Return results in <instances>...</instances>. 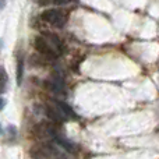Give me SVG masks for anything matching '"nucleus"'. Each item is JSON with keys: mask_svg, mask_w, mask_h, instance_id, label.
<instances>
[{"mask_svg": "<svg viewBox=\"0 0 159 159\" xmlns=\"http://www.w3.org/2000/svg\"><path fill=\"white\" fill-rule=\"evenodd\" d=\"M3 106H4V101H3V99L0 98V110L3 109Z\"/></svg>", "mask_w": 159, "mask_h": 159, "instance_id": "7", "label": "nucleus"}, {"mask_svg": "<svg viewBox=\"0 0 159 159\" xmlns=\"http://www.w3.org/2000/svg\"><path fill=\"white\" fill-rule=\"evenodd\" d=\"M8 75L6 73V70H0V93H4L6 87H7Z\"/></svg>", "mask_w": 159, "mask_h": 159, "instance_id": "4", "label": "nucleus"}, {"mask_svg": "<svg viewBox=\"0 0 159 159\" xmlns=\"http://www.w3.org/2000/svg\"><path fill=\"white\" fill-rule=\"evenodd\" d=\"M18 66H17V81L18 84H21V80H22V67H24V60L22 57H18Z\"/></svg>", "mask_w": 159, "mask_h": 159, "instance_id": "5", "label": "nucleus"}, {"mask_svg": "<svg viewBox=\"0 0 159 159\" xmlns=\"http://www.w3.org/2000/svg\"><path fill=\"white\" fill-rule=\"evenodd\" d=\"M4 4H6V0H0V8L4 7Z\"/></svg>", "mask_w": 159, "mask_h": 159, "instance_id": "8", "label": "nucleus"}, {"mask_svg": "<svg viewBox=\"0 0 159 159\" xmlns=\"http://www.w3.org/2000/svg\"><path fill=\"white\" fill-rule=\"evenodd\" d=\"M34 46H35V49L38 50L41 55L46 56V57H49V59H56L59 56V53L55 50V48H53L43 36H36V38L34 39Z\"/></svg>", "mask_w": 159, "mask_h": 159, "instance_id": "2", "label": "nucleus"}, {"mask_svg": "<svg viewBox=\"0 0 159 159\" xmlns=\"http://www.w3.org/2000/svg\"><path fill=\"white\" fill-rule=\"evenodd\" d=\"M56 105H57V107L61 110V113H63V115L66 116V117H73V119L77 117V116L74 115V112L71 110V107H70L67 103H64V102L57 101V102H56Z\"/></svg>", "mask_w": 159, "mask_h": 159, "instance_id": "3", "label": "nucleus"}, {"mask_svg": "<svg viewBox=\"0 0 159 159\" xmlns=\"http://www.w3.org/2000/svg\"><path fill=\"white\" fill-rule=\"evenodd\" d=\"M69 0H55L56 4H64V3H67Z\"/></svg>", "mask_w": 159, "mask_h": 159, "instance_id": "6", "label": "nucleus"}, {"mask_svg": "<svg viewBox=\"0 0 159 159\" xmlns=\"http://www.w3.org/2000/svg\"><path fill=\"white\" fill-rule=\"evenodd\" d=\"M41 18L45 22L53 25V27H63L64 22H66V17H64V13L57 8H49V10H45L42 13Z\"/></svg>", "mask_w": 159, "mask_h": 159, "instance_id": "1", "label": "nucleus"}, {"mask_svg": "<svg viewBox=\"0 0 159 159\" xmlns=\"http://www.w3.org/2000/svg\"><path fill=\"white\" fill-rule=\"evenodd\" d=\"M2 131H3V129H2V124H0V134H2Z\"/></svg>", "mask_w": 159, "mask_h": 159, "instance_id": "9", "label": "nucleus"}]
</instances>
